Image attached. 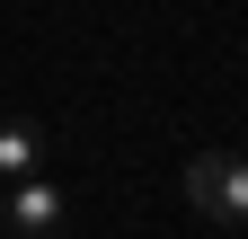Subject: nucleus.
Listing matches in <instances>:
<instances>
[{
	"instance_id": "f257e3e1",
	"label": "nucleus",
	"mask_w": 248,
	"mask_h": 239,
	"mask_svg": "<svg viewBox=\"0 0 248 239\" xmlns=\"http://www.w3.org/2000/svg\"><path fill=\"white\" fill-rule=\"evenodd\" d=\"M186 195H195V213H213L222 230H248V160L239 151H195L186 160Z\"/></svg>"
},
{
	"instance_id": "f03ea898",
	"label": "nucleus",
	"mask_w": 248,
	"mask_h": 239,
	"mask_svg": "<svg viewBox=\"0 0 248 239\" xmlns=\"http://www.w3.org/2000/svg\"><path fill=\"white\" fill-rule=\"evenodd\" d=\"M62 213H71V204H62V177H18V186L0 195V222H9L18 239H53Z\"/></svg>"
},
{
	"instance_id": "7ed1b4c3",
	"label": "nucleus",
	"mask_w": 248,
	"mask_h": 239,
	"mask_svg": "<svg viewBox=\"0 0 248 239\" xmlns=\"http://www.w3.org/2000/svg\"><path fill=\"white\" fill-rule=\"evenodd\" d=\"M36 160H45V133L36 124H0V186L36 177Z\"/></svg>"
}]
</instances>
